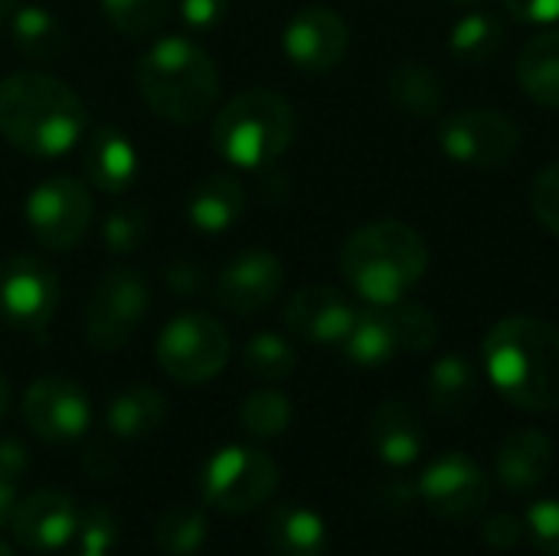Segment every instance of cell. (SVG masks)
Masks as SVG:
<instances>
[{
  "label": "cell",
  "instance_id": "5bb4252c",
  "mask_svg": "<svg viewBox=\"0 0 559 556\" xmlns=\"http://www.w3.org/2000/svg\"><path fill=\"white\" fill-rule=\"evenodd\" d=\"M23 423L43 442H79L92 423L88 393L69 377H39L23 397Z\"/></svg>",
  "mask_w": 559,
  "mask_h": 556
},
{
  "label": "cell",
  "instance_id": "f6af8a7d",
  "mask_svg": "<svg viewBox=\"0 0 559 556\" xmlns=\"http://www.w3.org/2000/svg\"><path fill=\"white\" fill-rule=\"evenodd\" d=\"M13 7H16V0H0V29H3V23L10 20Z\"/></svg>",
  "mask_w": 559,
  "mask_h": 556
},
{
  "label": "cell",
  "instance_id": "5b68a950",
  "mask_svg": "<svg viewBox=\"0 0 559 556\" xmlns=\"http://www.w3.org/2000/svg\"><path fill=\"white\" fill-rule=\"evenodd\" d=\"M298 131L295 105L272 88H246L216 108L213 147L223 161L242 170H259L278 161Z\"/></svg>",
  "mask_w": 559,
  "mask_h": 556
},
{
  "label": "cell",
  "instance_id": "ba28073f",
  "mask_svg": "<svg viewBox=\"0 0 559 556\" xmlns=\"http://www.w3.org/2000/svg\"><path fill=\"white\" fill-rule=\"evenodd\" d=\"M229 354H233L229 331L203 311L174 315L160 328L154 344V357L160 370L183 387H197L219 377L229 364Z\"/></svg>",
  "mask_w": 559,
  "mask_h": 556
},
{
  "label": "cell",
  "instance_id": "8d00e7d4",
  "mask_svg": "<svg viewBox=\"0 0 559 556\" xmlns=\"http://www.w3.org/2000/svg\"><path fill=\"white\" fill-rule=\"evenodd\" d=\"M524 528L540 554L559 556V498H544L531 505Z\"/></svg>",
  "mask_w": 559,
  "mask_h": 556
},
{
  "label": "cell",
  "instance_id": "e0dca14e",
  "mask_svg": "<svg viewBox=\"0 0 559 556\" xmlns=\"http://www.w3.org/2000/svg\"><path fill=\"white\" fill-rule=\"evenodd\" d=\"M357 321V308L331 285L298 288L285 305V328L314 347H341Z\"/></svg>",
  "mask_w": 559,
  "mask_h": 556
},
{
  "label": "cell",
  "instance_id": "f546056e",
  "mask_svg": "<svg viewBox=\"0 0 559 556\" xmlns=\"http://www.w3.org/2000/svg\"><path fill=\"white\" fill-rule=\"evenodd\" d=\"M206 534H210L206 508H193V505H170L154 524V544L167 556L197 554Z\"/></svg>",
  "mask_w": 559,
  "mask_h": 556
},
{
  "label": "cell",
  "instance_id": "d590c367",
  "mask_svg": "<svg viewBox=\"0 0 559 556\" xmlns=\"http://www.w3.org/2000/svg\"><path fill=\"white\" fill-rule=\"evenodd\" d=\"M531 213L534 220L559 236V157L550 161L531 184Z\"/></svg>",
  "mask_w": 559,
  "mask_h": 556
},
{
  "label": "cell",
  "instance_id": "74e56055",
  "mask_svg": "<svg viewBox=\"0 0 559 556\" xmlns=\"http://www.w3.org/2000/svg\"><path fill=\"white\" fill-rule=\"evenodd\" d=\"M180 20L193 29V33H210L216 29L226 13H229V0H180L177 3Z\"/></svg>",
  "mask_w": 559,
  "mask_h": 556
},
{
  "label": "cell",
  "instance_id": "e575fe53",
  "mask_svg": "<svg viewBox=\"0 0 559 556\" xmlns=\"http://www.w3.org/2000/svg\"><path fill=\"white\" fill-rule=\"evenodd\" d=\"M72 544L82 547V551L111 554L115 544H118V518L111 514V508H105V505L85 508L82 518H79V531H75Z\"/></svg>",
  "mask_w": 559,
  "mask_h": 556
},
{
  "label": "cell",
  "instance_id": "4dcf8cb0",
  "mask_svg": "<svg viewBox=\"0 0 559 556\" xmlns=\"http://www.w3.org/2000/svg\"><path fill=\"white\" fill-rule=\"evenodd\" d=\"M108 26L124 39H151L170 20V0H98Z\"/></svg>",
  "mask_w": 559,
  "mask_h": 556
},
{
  "label": "cell",
  "instance_id": "7a4b0ae2",
  "mask_svg": "<svg viewBox=\"0 0 559 556\" xmlns=\"http://www.w3.org/2000/svg\"><path fill=\"white\" fill-rule=\"evenodd\" d=\"M0 134L26 157H66L85 134L82 98L49 72H10L0 79Z\"/></svg>",
  "mask_w": 559,
  "mask_h": 556
},
{
  "label": "cell",
  "instance_id": "c3c4849f",
  "mask_svg": "<svg viewBox=\"0 0 559 556\" xmlns=\"http://www.w3.org/2000/svg\"><path fill=\"white\" fill-rule=\"evenodd\" d=\"M452 3H478V0H452Z\"/></svg>",
  "mask_w": 559,
  "mask_h": 556
},
{
  "label": "cell",
  "instance_id": "4fadbf2b",
  "mask_svg": "<svg viewBox=\"0 0 559 556\" xmlns=\"http://www.w3.org/2000/svg\"><path fill=\"white\" fill-rule=\"evenodd\" d=\"M416 488L419 498L449 524H475L491 501L481 465L465 452H445L432 459Z\"/></svg>",
  "mask_w": 559,
  "mask_h": 556
},
{
  "label": "cell",
  "instance_id": "ee69618b",
  "mask_svg": "<svg viewBox=\"0 0 559 556\" xmlns=\"http://www.w3.org/2000/svg\"><path fill=\"white\" fill-rule=\"evenodd\" d=\"M7 410H10V380L0 374V419L7 416Z\"/></svg>",
  "mask_w": 559,
  "mask_h": 556
},
{
  "label": "cell",
  "instance_id": "ac0fdd59",
  "mask_svg": "<svg viewBox=\"0 0 559 556\" xmlns=\"http://www.w3.org/2000/svg\"><path fill=\"white\" fill-rule=\"evenodd\" d=\"M79 518H82V511L75 508V501L66 492L39 488V492L20 498V505L10 518V531L26 551L52 554V551H62L72 544V537L79 531Z\"/></svg>",
  "mask_w": 559,
  "mask_h": 556
},
{
  "label": "cell",
  "instance_id": "d4e9b609",
  "mask_svg": "<svg viewBox=\"0 0 559 556\" xmlns=\"http://www.w3.org/2000/svg\"><path fill=\"white\" fill-rule=\"evenodd\" d=\"M386 92H390V102L409 118H432L445 108L442 75L419 59L396 62L386 79Z\"/></svg>",
  "mask_w": 559,
  "mask_h": 556
},
{
  "label": "cell",
  "instance_id": "83f0119b",
  "mask_svg": "<svg viewBox=\"0 0 559 556\" xmlns=\"http://www.w3.org/2000/svg\"><path fill=\"white\" fill-rule=\"evenodd\" d=\"M426 397L439 416H462L478 397V370L462 354H445L426 377Z\"/></svg>",
  "mask_w": 559,
  "mask_h": 556
},
{
  "label": "cell",
  "instance_id": "44dd1931",
  "mask_svg": "<svg viewBox=\"0 0 559 556\" xmlns=\"http://www.w3.org/2000/svg\"><path fill=\"white\" fill-rule=\"evenodd\" d=\"M82 167L102 193H124L138 177V151L118 128H98L82 147Z\"/></svg>",
  "mask_w": 559,
  "mask_h": 556
},
{
  "label": "cell",
  "instance_id": "ab89813d",
  "mask_svg": "<svg viewBox=\"0 0 559 556\" xmlns=\"http://www.w3.org/2000/svg\"><path fill=\"white\" fill-rule=\"evenodd\" d=\"M508 13L527 26H554L559 23V0H504Z\"/></svg>",
  "mask_w": 559,
  "mask_h": 556
},
{
  "label": "cell",
  "instance_id": "bcb514c9",
  "mask_svg": "<svg viewBox=\"0 0 559 556\" xmlns=\"http://www.w3.org/2000/svg\"><path fill=\"white\" fill-rule=\"evenodd\" d=\"M72 556H111V554H102V551H82V547H75Z\"/></svg>",
  "mask_w": 559,
  "mask_h": 556
},
{
  "label": "cell",
  "instance_id": "484cf974",
  "mask_svg": "<svg viewBox=\"0 0 559 556\" xmlns=\"http://www.w3.org/2000/svg\"><path fill=\"white\" fill-rule=\"evenodd\" d=\"M524 95L537 105L559 108V29H540L531 36L514 62Z\"/></svg>",
  "mask_w": 559,
  "mask_h": 556
},
{
  "label": "cell",
  "instance_id": "9a60e30c",
  "mask_svg": "<svg viewBox=\"0 0 559 556\" xmlns=\"http://www.w3.org/2000/svg\"><path fill=\"white\" fill-rule=\"evenodd\" d=\"M282 49L301 72H331L350 49L347 20L331 7H305L285 23Z\"/></svg>",
  "mask_w": 559,
  "mask_h": 556
},
{
  "label": "cell",
  "instance_id": "60d3db41",
  "mask_svg": "<svg viewBox=\"0 0 559 556\" xmlns=\"http://www.w3.org/2000/svg\"><path fill=\"white\" fill-rule=\"evenodd\" d=\"M167 288L183 298H197L206 288V272L197 262H174L167 272Z\"/></svg>",
  "mask_w": 559,
  "mask_h": 556
},
{
  "label": "cell",
  "instance_id": "d6a6232c",
  "mask_svg": "<svg viewBox=\"0 0 559 556\" xmlns=\"http://www.w3.org/2000/svg\"><path fill=\"white\" fill-rule=\"evenodd\" d=\"M239 423L255 439H275L292 426V400L278 390H252L239 403Z\"/></svg>",
  "mask_w": 559,
  "mask_h": 556
},
{
  "label": "cell",
  "instance_id": "7bdbcfd3",
  "mask_svg": "<svg viewBox=\"0 0 559 556\" xmlns=\"http://www.w3.org/2000/svg\"><path fill=\"white\" fill-rule=\"evenodd\" d=\"M20 505V495H16V482L10 478H0V531L10 528V518Z\"/></svg>",
  "mask_w": 559,
  "mask_h": 556
},
{
  "label": "cell",
  "instance_id": "52a82bcc",
  "mask_svg": "<svg viewBox=\"0 0 559 556\" xmlns=\"http://www.w3.org/2000/svg\"><path fill=\"white\" fill-rule=\"evenodd\" d=\"M278 465L252 446H226L213 452L200 472L203 508L219 514H249L262 508L278 488Z\"/></svg>",
  "mask_w": 559,
  "mask_h": 556
},
{
  "label": "cell",
  "instance_id": "7dc6e473",
  "mask_svg": "<svg viewBox=\"0 0 559 556\" xmlns=\"http://www.w3.org/2000/svg\"><path fill=\"white\" fill-rule=\"evenodd\" d=\"M0 556H16V554L10 551V544H3V541H0Z\"/></svg>",
  "mask_w": 559,
  "mask_h": 556
},
{
  "label": "cell",
  "instance_id": "f35d334b",
  "mask_svg": "<svg viewBox=\"0 0 559 556\" xmlns=\"http://www.w3.org/2000/svg\"><path fill=\"white\" fill-rule=\"evenodd\" d=\"M524 534H527L524 521H518V518L508 514V511L491 514V518L481 524V537H485V544L495 547V551H511V547H518V544L524 541Z\"/></svg>",
  "mask_w": 559,
  "mask_h": 556
},
{
  "label": "cell",
  "instance_id": "6da1fadb",
  "mask_svg": "<svg viewBox=\"0 0 559 556\" xmlns=\"http://www.w3.org/2000/svg\"><path fill=\"white\" fill-rule=\"evenodd\" d=\"M485 377L518 410L550 413L559 406V328L511 315L491 324L481 344Z\"/></svg>",
  "mask_w": 559,
  "mask_h": 556
},
{
  "label": "cell",
  "instance_id": "ffe728a7",
  "mask_svg": "<svg viewBox=\"0 0 559 556\" xmlns=\"http://www.w3.org/2000/svg\"><path fill=\"white\" fill-rule=\"evenodd\" d=\"M370 446L380 462L393 469H409L426 449V429L419 413L406 400H383L370 413Z\"/></svg>",
  "mask_w": 559,
  "mask_h": 556
},
{
  "label": "cell",
  "instance_id": "3957f363",
  "mask_svg": "<svg viewBox=\"0 0 559 556\" xmlns=\"http://www.w3.org/2000/svg\"><path fill=\"white\" fill-rule=\"evenodd\" d=\"M144 105L174 125H200L219 105L216 62L187 36L154 39L134 62Z\"/></svg>",
  "mask_w": 559,
  "mask_h": 556
},
{
  "label": "cell",
  "instance_id": "7c38bea8",
  "mask_svg": "<svg viewBox=\"0 0 559 556\" xmlns=\"http://www.w3.org/2000/svg\"><path fill=\"white\" fill-rule=\"evenodd\" d=\"M59 308V275L36 256L0 262V321L20 334H43Z\"/></svg>",
  "mask_w": 559,
  "mask_h": 556
},
{
  "label": "cell",
  "instance_id": "1f68e13d",
  "mask_svg": "<svg viewBox=\"0 0 559 556\" xmlns=\"http://www.w3.org/2000/svg\"><path fill=\"white\" fill-rule=\"evenodd\" d=\"M242 364L246 370L255 377V380H269V383H278V380H288L298 367V354L295 347L288 344V338L275 334V331H259L246 341L242 347Z\"/></svg>",
  "mask_w": 559,
  "mask_h": 556
},
{
  "label": "cell",
  "instance_id": "b9f144b4",
  "mask_svg": "<svg viewBox=\"0 0 559 556\" xmlns=\"http://www.w3.org/2000/svg\"><path fill=\"white\" fill-rule=\"evenodd\" d=\"M29 472V452L16 439H0V478H10L20 485V478Z\"/></svg>",
  "mask_w": 559,
  "mask_h": 556
},
{
  "label": "cell",
  "instance_id": "836d02e7",
  "mask_svg": "<svg viewBox=\"0 0 559 556\" xmlns=\"http://www.w3.org/2000/svg\"><path fill=\"white\" fill-rule=\"evenodd\" d=\"M98 236H102V246L111 252V256H131L144 246L147 239V213L141 206H115L102 226H98Z\"/></svg>",
  "mask_w": 559,
  "mask_h": 556
},
{
  "label": "cell",
  "instance_id": "2e32d148",
  "mask_svg": "<svg viewBox=\"0 0 559 556\" xmlns=\"http://www.w3.org/2000/svg\"><path fill=\"white\" fill-rule=\"evenodd\" d=\"M282 288H285L282 259L269 249H246L223 265V272L216 275L213 295L229 315L249 318L269 308Z\"/></svg>",
  "mask_w": 559,
  "mask_h": 556
},
{
  "label": "cell",
  "instance_id": "30bf717a",
  "mask_svg": "<svg viewBox=\"0 0 559 556\" xmlns=\"http://www.w3.org/2000/svg\"><path fill=\"white\" fill-rule=\"evenodd\" d=\"M92 193L79 177L56 174L36 184L23 200V216L33 239L49 252H69L82 246L92 226Z\"/></svg>",
  "mask_w": 559,
  "mask_h": 556
},
{
  "label": "cell",
  "instance_id": "8fae6325",
  "mask_svg": "<svg viewBox=\"0 0 559 556\" xmlns=\"http://www.w3.org/2000/svg\"><path fill=\"white\" fill-rule=\"evenodd\" d=\"M439 147L462 167L495 170L518 157L521 128L511 115L495 108H462L439 125Z\"/></svg>",
  "mask_w": 559,
  "mask_h": 556
},
{
  "label": "cell",
  "instance_id": "f1b7e54d",
  "mask_svg": "<svg viewBox=\"0 0 559 556\" xmlns=\"http://www.w3.org/2000/svg\"><path fill=\"white\" fill-rule=\"evenodd\" d=\"M501 46H504V23L488 10H472V13L459 16L449 33L452 56L468 66L491 62L501 52Z\"/></svg>",
  "mask_w": 559,
  "mask_h": 556
},
{
  "label": "cell",
  "instance_id": "8992f818",
  "mask_svg": "<svg viewBox=\"0 0 559 556\" xmlns=\"http://www.w3.org/2000/svg\"><path fill=\"white\" fill-rule=\"evenodd\" d=\"M442 338L436 311L416 301H396V305H370L357 311V321L341 344L347 360L357 367H383L396 354H423L432 351Z\"/></svg>",
  "mask_w": 559,
  "mask_h": 556
},
{
  "label": "cell",
  "instance_id": "d6986e66",
  "mask_svg": "<svg viewBox=\"0 0 559 556\" xmlns=\"http://www.w3.org/2000/svg\"><path fill=\"white\" fill-rule=\"evenodd\" d=\"M495 472L498 482L511 495H531L537 492L550 472H554V442L544 429H514L495 456Z\"/></svg>",
  "mask_w": 559,
  "mask_h": 556
},
{
  "label": "cell",
  "instance_id": "cb8c5ba5",
  "mask_svg": "<svg viewBox=\"0 0 559 556\" xmlns=\"http://www.w3.org/2000/svg\"><path fill=\"white\" fill-rule=\"evenodd\" d=\"M265 544L275 556H324L328 524L305 505H278L265 518Z\"/></svg>",
  "mask_w": 559,
  "mask_h": 556
},
{
  "label": "cell",
  "instance_id": "277c9868",
  "mask_svg": "<svg viewBox=\"0 0 559 556\" xmlns=\"http://www.w3.org/2000/svg\"><path fill=\"white\" fill-rule=\"evenodd\" d=\"M429 246L423 233L403 220H377L354 229L341 249L344 282L367 305H396L423 282Z\"/></svg>",
  "mask_w": 559,
  "mask_h": 556
},
{
  "label": "cell",
  "instance_id": "4316f807",
  "mask_svg": "<svg viewBox=\"0 0 559 556\" xmlns=\"http://www.w3.org/2000/svg\"><path fill=\"white\" fill-rule=\"evenodd\" d=\"M10 36L20 56L33 62H56L69 49V33L56 13L39 3H20L10 13Z\"/></svg>",
  "mask_w": 559,
  "mask_h": 556
},
{
  "label": "cell",
  "instance_id": "603a6c76",
  "mask_svg": "<svg viewBox=\"0 0 559 556\" xmlns=\"http://www.w3.org/2000/svg\"><path fill=\"white\" fill-rule=\"evenodd\" d=\"M167 419V397L157 387L134 383L118 390L105 406V426L115 439L138 442L157 433Z\"/></svg>",
  "mask_w": 559,
  "mask_h": 556
},
{
  "label": "cell",
  "instance_id": "7402d4cb",
  "mask_svg": "<svg viewBox=\"0 0 559 556\" xmlns=\"http://www.w3.org/2000/svg\"><path fill=\"white\" fill-rule=\"evenodd\" d=\"M246 213V190L236 177L213 174L200 180L190 190L187 200V220L197 233L203 236H223L229 233Z\"/></svg>",
  "mask_w": 559,
  "mask_h": 556
},
{
  "label": "cell",
  "instance_id": "9c48e42d",
  "mask_svg": "<svg viewBox=\"0 0 559 556\" xmlns=\"http://www.w3.org/2000/svg\"><path fill=\"white\" fill-rule=\"evenodd\" d=\"M147 308H151V292L138 269L131 265L105 269L85 301V318H82L85 341L95 351H121L144 324Z\"/></svg>",
  "mask_w": 559,
  "mask_h": 556
}]
</instances>
